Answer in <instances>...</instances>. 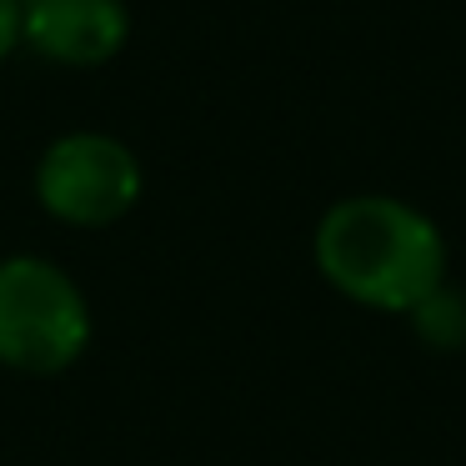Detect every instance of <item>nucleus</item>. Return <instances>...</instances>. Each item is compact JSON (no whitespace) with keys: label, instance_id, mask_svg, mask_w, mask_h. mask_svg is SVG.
Instances as JSON below:
<instances>
[{"label":"nucleus","instance_id":"obj_4","mask_svg":"<svg viewBox=\"0 0 466 466\" xmlns=\"http://www.w3.org/2000/svg\"><path fill=\"white\" fill-rule=\"evenodd\" d=\"M126 35L121 0H21V46L56 66H101L121 56Z\"/></svg>","mask_w":466,"mask_h":466},{"label":"nucleus","instance_id":"obj_5","mask_svg":"<svg viewBox=\"0 0 466 466\" xmlns=\"http://www.w3.org/2000/svg\"><path fill=\"white\" fill-rule=\"evenodd\" d=\"M421 341L431 346H461L466 341V296H456L451 286H436L421 306L411 311Z\"/></svg>","mask_w":466,"mask_h":466},{"label":"nucleus","instance_id":"obj_1","mask_svg":"<svg viewBox=\"0 0 466 466\" xmlns=\"http://www.w3.org/2000/svg\"><path fill=\"white\" fill-rule=\"evenodd\" d=\"M316 266L346 301L411 316L446 286V241L411 201L346 196L316 226Z\"/></svg>","mask_w":466,"mask_h":466},{"label":"nucleus","instance_id":"obj_6","mask_svg":"<svg viewBox=\"0 0 466 466\" xmlns=\"http://www.w3.org/2000/svg\"><path fill=\"white\" fill-rule=\"evenodd\" d=\"M21 46V0H0V61Z\"/></svg>","mask_w":466,"mask_h":466},{"label":"nucleus","instance_id":"obj_3","mask_svg":"<svg viewBox=\"0 0 466 466\" xmlns=\"http://www.w3.org/2000/svg\"><path fill=\"white\" fill-rule=\"evenodd\" d=\"M35 196L66 226H111L141 196V161L116 136H61L35 166Z\"/></svg>","mask_w":466,"mask_h":466},{"label":"nucleus","instance_id":"obj_2","mask_svg":"<svg viewBox=\"0 0 466 466\" xmlns=\"http://www.w3.org/2000/svg\"><path fill=\"white\" fill-rule=\"evenodd\" d=\"M91 341L86 296L41 256L0 261V361L15 371H66Z\"/></svg>","mask_w":466,"mask_h":466}]
</instances>
